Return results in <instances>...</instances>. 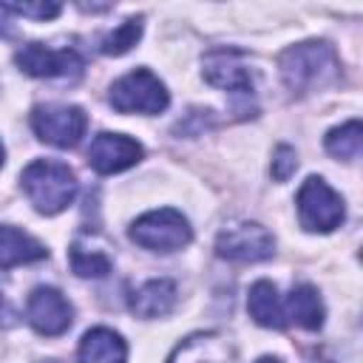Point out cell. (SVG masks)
I'll list each match as a JSON object with an SVG mask.
<instances>
[{
	"instance_id": "obj_18",
	"label": "cell",
	"mask_w": 363,
	"mask_h": 363,
	"mask_svg": "<svg viewBox=\"0 0 363 363\" xmlns=\"http://www.w3.org/2000/svg\"><path fill=\"white\" fill-rule=\"evenodd\" d=\"M360 147H363V128H360L357 119L343 122L340 128H332L326 133V150L332 156H337V159L352 162V159L360 156Z\"/></svg>"
},
{
	"instance_id": "obj_16",
	"label": "cell",
	"mask_w": 363,
	"mask_h": 363,
	"mask_svg": "<svg viewBox=\"0 0 363 363\" xmlns=\"http://www.w3.org/2000/svg\"><path fill=\"white\" fill-rule=\"evenodd\" d=\"M284 315L286 320L298 323L301 329H320L323 326V301L318 295V289L312 284H298L292 286V292L286 295V303H284Z\"/></svg>"
},
{
	"instance_id": "obj_4",
	"label": "cell",
	"mask_w": 363,
	"mask_h": 363,
	"mask_svg": "<svg viewBox=\"0 0 363 363\" xmlns=\"http://www.w3.org/2000/svg\"><path fill=\"white\" fill-rule=\"evenodd\" d=\"M108 99L119 113H162L170 102L164 82L147 68H136L119 77L111 85Z\"/></svg>"
},
{
	"instance_id": "obj_20",
	"label": "cell",
	"mask_w": 363,
	"mask_h": 363,
	"mask_svg": "<svg viewBox=\"0 0 363 363\" xmlns=\"http://www.w3.org/2000/svg\"><path fill=\"white\" fill-rule=\"evenodd\" d=\"M142 37V17H128L125 23H119L113 31H108L99 43V51L108 54V57H119V54H128Z\"/></svg>"
},
{
	"instance_id": "obj_9",
	"label": "cell",
	"mask_w": 363,
	"mask_h": 363,
	"mask_svg": "<svg viewBox=\"0 0 363 363\" xmlns=\"http://www.w3.org/2000/svg\"><path fill=\"white\" fill-rule=\"evenodd\" d=\"M26 320L31 323L34 332L54 337V335H62V332L71 326L74 309H71V303L62 298L60 289H54V286H37V289L28 295Z\"/></svg>"
},
{
	"instance_id": "obj_25",
	"label": "cell",
	"mask_w": 363,
	"mask_h": 363,
	"mask_svg": "<svg viewBox=\"0 0 363 363\" xmlns=\"http://www.w3.org/2000/svg\"><path fill=\"white\" fill-rule=\"evenodd\" d=\"M3 162H6V147H3V142H0V167H3Z\"/></svg>"
},
{
	"instance_id": "obj_24",
	"label": "cell",
	"mask_w": 363,
	"mask_h": 363,
	"mask_svg": "<svg viewBox=\"0 0 363 363\" xmlns=\"http://www.w3.org/2000/svg\"><path fill=\"white\" fill-rule=\"evenodd\" d=\"M6 14H9V11H6V6L0 3V31H6Z\"/></svg>"
},
{
	"instance_id": "obj_26",
	"label": "cell",
	"mask_w": 363,
	"mask_h": 363,
	"mask_svg": "<svg viewBox=\"0 0 363 363\" xmlns=\"http://www.w3.org/2000/svg\"><path fill=\"white\" fill-rule=\"evenodd\" d=\"M258 363H281V360H278V357H261Z\"/></svg>"
},
{
	"instance_id": "obj_11",
	"label": "cell",
	"mask_w": 363,
	"mask_h": 363,
	"mask_svg": "<svg viewBox=\"0 0 363 363\" xmlns=\"http://www.w3.org/2000/svg\"><path fill=\"white\" fill-rule=\"evenodd\" d=\"M142 159V145L125 133H99L88 147V164L96 173H119Z\"/></svg>"
},
{
	"instance_id": "obj_1",
	"label": "cell",
	"mask_w": 363,
	"mask_h": 363,
	"mask_svg": "<svg viewBox=\"0 0 363 363\" xmlns=\"http://www.w3.org/2000/svg\"><path fill=\"white\" fill-rule=\"evenodd\" d=\"M278 68H281L284 85L298 96L323 91L340 79V60H337L335 48L320 40L289 45L281 54Z\"/></svg>"
},
{
	"instance_id": "obj_8",
	"label": "cell",
	"mask_w": 363,
	"mask_h": 363,
	"mask_svg": "<svg viewBox=\"0 0 363 363\" xmlns=\"http://www.w3.org/2000/svg\"><path fill=\"white\" fill-rule=\"evenodd\" d=\"M14 62L28 77H40V79L79 77L82 74V57L74 48H45L40 43H28L17 51Z\"/></svg>"
},
{
	"instance_id": "obj_23",
	"label": "cell",
	"mask_w": 363,
	"mask_h": 363,
	"mask_svg": "<svg viewBox=\"0 0 363 363\" xmlns=\"http://www.w3.org/2000/svg\"><path fill=\"white\" fill-rule=\"evenodd\" d=\"M20 320V312L14 309V303L0 292V329H9V326H14Z\"/></svg>"
},
{
	"instance_id": "obj_7",
	"label": "cell",
	"mask_w": 363,
	"mask_h": 363,
	"mask_svg": "<svg viewBox=\"0 0 363 363\" xmlns=\"http://www.w3.org/2000/svg\"><path fill=\"white\" fill-rule=\"evenodd\" d=\"M31 128L37 139L54 147H74L82 139L88 119L77 105H40L31 113Z\"/></svg>"
},
{
	"instance_id": "obj_19",
	"label": "cell",
	"mask_w": 363,
	"mask_h": 363,
	"mask_svg": "<svg viewBox=\"0 0 363 363\" xmlns=\"http://www.w3.org/2000/svg\"><path fill=\"white\" fill-rule=\"evenodd\" d=\"M71 267L77 275L82 278H102L111 272V255L105 250H96V247H85L82 238L74 241L71 247Z\"/></svg>"
},
{
	"instance_id": "obj_3",
	"label": "cell",
	"mask_w": 363,
	"mask_h": 363,
	"mask_svg": "<svg viewBox=\"0 0 363 363\" xmlns=\"http://www.w3.org/2000/svg\"><path fill=\"white\" fill-rule=\"evenodd\" d=\"M128 235L133 244H139L150 252H173V250H182L190 244L193 227L179 210L162 207V210H150V213L139 216L130 224Z\"/></svg>"
},
{
	"instance_id": "obj_27",
	"label": "cell",
	"mask_w": 363,
	"mask_h": 363,
	"mask_svg": "<svg viewBox=\"0 0 363 363\" xmlns=\"http://www.w3.org/2000/svg\"><path fill=\"white\" fill-rule=\"evenodd\" d=\"M43 363H60V360H43Z\"/></svg>"
},
{
	"instance_id": "obj_12",
	"label": "cell",
	"mask_w": 363,
	"mask_h": 363,
	"mask_svg": "<svg viewBox=\"0 0 363 363\" xmlns=\"http://www.w3.org/2000/svg\"><path fill=\"white\" fill-rule=\"evenodd\" d=\"M167 363H235V349L218 332H196L170 352Z\"/></svg>"
},
{
	"instance_id": "obj_10",
	"label": "cell",
	"mask_w": 363,
	"mask_h": 363,
	"mask_svg": "<svg viewBox=\"0 0 363 363\" xmlns=\"http://www.w3.org/2000/svg\"><path fill=\"white\" fill-rule=\"evenodd\" d=\"M201 74L210 85L230 91V94H250L255 88L252 71L244 62V54L235 48H218L204 54L201 60Z\"/></svg>"
},
{
	"instance_id": "obj_6",
	"label": "cell",
	"mask_w": 363,
	"mask_h": 363,
	"mask_svg": "<svg viewBox=\"0 0 363 363\" xmlns=\"http://www.w3.org/2000/svg\"><path fill=\"white\" fill-rule=\"evenodd\" d=\"M216 252L227 261L255 264V261H267L275 252V238L258 221H233L218 233Z\"/></svg>"
},
{
	"instance_id": "obj_15",
	"label": "cell",
	"mask_w": 363,
	"mask_h": 363,
	"mask_svg": "<svg viewBox=\"0 0 363 363\" xmlns=\"http://www.w3.org/2000/svg\"><path fill=\"white\" fill-rule=\"evenodd\" d=\"M45 255H48V250L37 238H31L28 233H23L17 227L0 224V269L31 264V261H40Z\"/></svg>"
},
{
	"instance_id": "obj_14",
	"label": "cell",
	"mask_w": 363,
	"mask_h": 363,
	"mask_svg": "<svg viewBox=\"0 0 363 363\" xmlns=\"http://www.w3.org/2000/svg\"><path fill=\"white\" fill-rule=\"evenodd\" d=\"M128 346L122 335H116L108 326L88 329L79 340V363H125Z\"/></svg>"
},
{
	"instance_id": "obj_22",
	"label": "cell",
	"mask_w": 363,
	"mask_h": 363,
	"mask_svg": "<svg viewBox=\"0 0 363 363\" xmlns=\"http://www.w3.org/2000/svg\"><path fill=\"white\" fill-rule=\"evenodd\" d=\"M295 167H298L295 150H292L289 145H278V147H275V156H272V176H275L278 182H286V179L295 173Z\"/></svg>"
},
{
	"instance_id": "obj_21",
	"label": "cell",
	"mask_w": 363,
	"mask_h": 363,
	"mask_svg": "<svg viewBox=\"0 0 363 363\" xmlns=\"http://www.w3.org/2000/svg\"><path fill=\"white\" fill-rule=\"evenodd\" d=\"M3 6L9 14H23V17H34V20H48L62 11L60 3H3Z\"/></svg>"
},
{
	"instance_id": "obj_5",
	"label": "cell",
	"mask_w": 363,
	"mask_h": 363,
	"mask_svg": "<svg viewBox=\"0 0 363 363\" xmlns=\"http://www.w3.org/2000/svg\"><path fill=\"white\" fill-rule=\"evenodd\" d=\"M346 210L340 193H335L320 176H309L298 190V218L309 233H332L340 227Z\"/></svg>"
},
{
	"instance_id": "obj_2",
	"label": "cell",
	"mask_w": 363,
	"mask_h": 363,
	"mask_svg": "<svg viewBox=\"0 0 363 363\" xmlns=\"http://www.w3.org/2000/svg\"><path fill=\"white\" fill-rule=\"evenodd\" d=\"M20 187L34 204L37 213L43 216H57L62 213L74 196H77V176L68 164L51 162V159H37L20 173Z\"/></svg>"
},
{
	"instance_id": "obj_13",
	"label": "cell",
	"mask_w": 363,
	"mask_h": 363,
	"mask_svg": "<svg viewBox=\"0 0 363 363\" xmlns=\"http://www.w3.org/2000/svg\"><path fill=\"white\" fill-rule=\"evenodd\" d=\"M176 284L167 278H153L145 281L133 295H130V312L136 318H164L176 306Z\"/></svg>"
},
{
	"instance_id": "obj_17",
	"label": "cell",
	"mask_w": 363,
	"mask_h": 363,
	"mask_svg": "<svg viewBox=\"0 0 363 363\" xmlns=\"http://www.w3.org/2000/svg\"><path fill=\"white\" fill-rule=\"evenodd\" d=\"M247 309H250V315H252V320L258 326H267V329H284L286 326L284 303L278 298L275 284H269V281H255L250 286Z\"/></svg>"
}]
</instances>
